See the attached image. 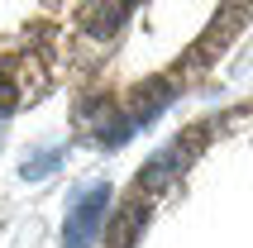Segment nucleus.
<instances>
[{"label": "nucleus", "mask_w": 253, "mask_h": 248, "mask_svg": "<svg viewBox=\"0 0 253 248\" xmlns=\"http://www.w3.org/2000/svg\"><path fill=\"white\" fill-rule=\"evenodd\" d=\"M129 5H134V0H91V5H86V19H82V24L91 29L96 39H105V34H115V29L125 24Z\"/></svg>", "instance_id": "2"}, {"label": "nucleus", "mask_w": 253, "mask_h": 248, "mask_svg": "<svg viewBox=\"0 0 253 248\" xmlns=\"http://www.w3.org/2000/svg\"><path fill=\"white\" fill-rule=\"evenodd\" d=\"M57 163H62V148H53V153H39L34 163H24V177H29V181H39L43 172H53Z\"/></svg>", "instance_id": "3"}, {"label": "nucleus", "mask_w": 253, "mask_h": 248, "mask_svg": "<svg viewBox=\"0 0 253 248\" xmlns=\"http://www.w3.org/2000/svg\"><path fill=\"white\" fill-rule=\"evenodd\" d=\"M14 100H19V91H14V82L5 77V72H0V120L14 110Z\"/></svg>", "instance_id": "4"}, {"label": "nucleus", "mask_w": 253, "mask_h": 248, "mask_svg": "<svg viewBox=\"0 0 253 248\" xmlns=\"http://www.w3.org/2000/svg\"><path fill=\"white\" fill-rule=\"evenodd\" d=\"M105 210H110V186L96 181L86 191L72 196V210H67V224H62V244L67 248H96V234L105 224Z\"/></svg>", "instance_id": "1"}]
</instances>
